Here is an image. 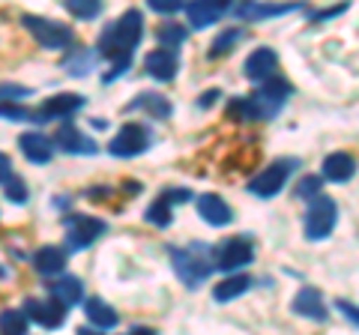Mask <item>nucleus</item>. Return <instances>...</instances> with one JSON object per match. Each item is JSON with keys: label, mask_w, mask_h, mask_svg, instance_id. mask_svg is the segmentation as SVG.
Returning <instances> with one entry per match:
<instances>
[{"label": "nucleus", "mask_w": 359, "mask_h": 335, "mask_svg": "<svg viewBox=\"0 0 359 335\" xmlns=\"http://www.w3.org/2000/svg\"><path fill=\"white\" fill-rule=\"evenodd\" d=\"M294 93V87L282 78H266L261 81V90H255L249 99H233L228 105V114L233 120H273L282 114L287 96Z\"/></svg>", "instance_id": "nucleus-1"}, {"label": "nucleus", "mask_w": 359, "mask_h": 335, "mask_svg": "<svg viewBox=\"0 0 359 335\" xmlns=\"http://www.w3.org/2000/svg\"><path fill=\"white\" fill-rule=\"evenodd\" d=\"M144 36V15L138 9H126L114 25H108L99 36V54L105 60H132V51L138 48Z\"/></svg>", "instance_id": "nucleus-2"}, {"label": "nucleus", "mask_w": 359, "mask_h": 335, "mask_svg": "<svg viewBox=\"0 0 359 335\" xmlns=\"http://www.w3.org/2000/svg\"><path fill=\"white\" fill-rule=\"evenodd\" d=\"M171 261H174V273L180 275V282H183L189 290L201 287L212 275V270H216V264H212L207 249H201V245L171 249Z\"/></svg>", "instance_id": "nucleus-3"}, {"label": "nucleus", "mask_w": 359, "mask_h": 335, "mask_svg": "<svg viewBox=\"0 0 359 335\" xmlns=\"http://www.w3.org/2000/svg\"><path fill=\"white\" fill-rule=\"evenodd\" d=\"M335 221H339V204L327 195H314L309 210H306V219H302L306 240H311V242L327 240L335 228Z\"/></svg>", "instance_id": "nucleus-4"}, {"label": "nucleus", "mask_w": 359, "mask_h": 335, "mask_svg": "<svg viewBox=\"0 0 359 335\" xmlns=\"http://www.w3.org/2000/svg\"><path fill=\"white\" fill-rule=\"evenodd\" d=\"M21 25H25L30 36L48 51H63V48H69L75 42L69 27L60 25V21L45 18V15H21Z\"/></svg>", "instance_id": "nucleus-5"}, {"label": "nucleus", "mask_w": 359, "mask_h": 335, "mask_svg": "<svg viewBox=\"0 0 359 335\" xmlns=\"http://www.w3.org/2000/svg\"><path fill=\"white\" fill-rule=\"evenodd\" d=\"M63 228H66V249L81 252L87 245H93L99 237H105L108 221L96 216H84V213H69L63 219Z\"/></svg>", "instance_id": "nucleus-6"}, {"label": "nucleus", "mask_w": 359, "mask_h": 335, "mask_svg": "<svg viewBox=\"0 0 359 335\" xmlns=\"http://www.w3.org/2000/svg\"><path fill=\"white\" fill-rule=\"evenodd\" d=\"M297 165H299L297 159H276L273 165H266L257 177H252L249 192L257 195V198H276V195L285 189L287 177L297 171Z\"/></svg>", "instance_id": "nucleus-7"}, {"label": "nucleus", "mask_w": 359, "mask_h": 335, "mask_svg": "<svg viewBox=\"0 0 359 335\" xmlns=\"http://www.w3.org/2000/svg\"><path fill=\"white\" fill-rule=\"evenodd\" d=\"M150 129L147 126H141V123H126L114 138H111L108 144V153L111 156H117V159H135V156H141V153H147L150 150Z\"/></svg>", "instance_id": "nucleus-8"}, {"label": "nucleus", "mask_w": 359, "mask_h": 335, "mask_svg": "<svg viewBox=\"0 0 359 335\" xmlns=\"http://www.w3.org/2000/svg\"><path fill=\"white\" fill-rule=\"evenodd\" d=\"M252 261H255V242L249 237H233L228 242H222L216 249V258H212L216 270L222 273H237Z\"/></svg>", "instance_id": "nucleus-9"}, {"label": "nucleus", "mask_w": 359, "mask_h": 335, "mask_svg": "<svg viewBox=\"0 0 359 335\" xmlns=\"http://www.w3.org/2000/svg\"><path fill=\"white\" fill-rule=\"evenodd\" d=\"M66 308L69 306H63L60 299H25V315L27 320H33L36 327L42 329H60L63 323H66Z\"/></svg>", "instance_id": "nucleus-10"}, {"label": "nucleus", "mask_w": 359, "mask_h": 335, "mask_svg": "<svg viewBox=\"0 0 359 335\" xmlns=\"http://www.w3.org/2000/svg\"><path fill=\"white\" fill-rule=\"evenodd\" d=\"M84 108V96H75V93H57L51 99H45V102L30 111V120H39V123H48V120H69L75 111Z\"/></svg>", "instance_id": "nucleus-11"}, {"label": "nucleus", "mask_w": 359, "mask_h": 335, "mask_svg": "<svg viewBox=\"0 0 359 335\" xmlns=\"http://www.w3.org/2000/svg\"><path fill=\"white\" fill-rule=\"evenodd\" d=\"M54 144L63 150V153H72V156H93L99 147L96 141L84 135L78 126H72V123H63V126L57 129V135H54Z\"/></svg>", "instance_id": "nucleus-12"}, {"label": "nucleus", "mask_w": 359, "mask_h": 335, "mask_svg": "<svg viewBox=\"0 0 359 335\" xmlns=\"http://www.w3.org/2000/svg\"><path fill=\"white\" fill-rule=\"evenodd\" d=\"M144 69H147L150 78L156 81H174L177 69H180V60H177V51L171 48H156L144 57Z\"/></svg>", "instance_id": "nucleus-13"}, {"label": "nucleus", "mask_w": 359, "mask_h": 335, "mask_svg": "<svg viewBox=\"0 0 359 335\" xmlns=\"http://www.w3.org/2000/svg\"><path fill=\"white\" fill-rule=\"evenodd\" d=\"M245 78L249 81H266V78H273L276 75V69H278V54L273 51V48H257V51H252L249 57H245Z\"/></svg>", "instance_id": "nucleus-14"}, {"label": "nucleus", "mask_w": 359, "mask_h": 335, "mask_svg": "<svg viewBox=\"0 0 359 335\" xmlns=\"http://www.w3.org/2000/svg\"><path fill=\"white\" fill-rule=\"evenodd\" d=\"M18 147L33 165H48L54 156V141L45 138L42 132H25V135L18 138Z\"/></svg>", "instance_id": "nucleus-15"}, {"label": "nucleus", "mask_w": 359, "mask_h": 335, "mask_svg": "<svg viewBox=\"0 0 359 335\" xmlns=\"http://www.w3.org/2000/svg\"><path fill=\"white\" fill-rule=\"evenodd\" d=\"M294 311L299 317H309V320H327V303H323L320 290L306 285L294 296Z\"/></svg>", "instance_id": "nucleus-16"}, {"label": "nucleus", "mask_w": 359, "mask_h": 335, "mask_svg": "<svg viewBox=\"0 0 359 335\" xmlns=\"http://www.w3.org/2000/svg\"><path fill=\"white\" fill-rule=\"evenodd\" d=\"M198 213H201V219H204L207 225H212V228H224V225H231V221H233L231 207L224 204L219 195H201V198H198Z\"/></svg>", "instance_id": "nucleus-17"}, {"label": "nucleus", "mask_w": 359, "mask_h": 335, "mask_svg": "<svg viewBox=\"0 0 359 335\" xmlns=\"http://www.w3.org/2000/svg\"><path fill=\"white\" fill-rule=\"evenodd\" d=\"M299 9V4H255V0H245L243 6H237V15L243 21H264V18H278Z\"/></svg>", "instance_id": "nucleus-18"}, {"label": "nucleus", "mask_w": 359, "mask_h": 335, "mask_svg": "<svg viewBox=\"0 0 359 335\" xmlns=\"http://www.w3.org/2000/svg\"><path fill=\"white\" fill-rule=\"evenodd\" d=\"M353 174H356V159L351 153H330L323 159V180L347 183V180H353Z\"/></svg>", "instance_id": "nucleus-19"}, {"label": "nucleus", "mask_w": 359, "mask_h": 335, "mask_svg": "<svg viewBox=\"0 0 359 335\" xmlns=\"http://www.w3.org/2000/svg\"><path fill=\"white\" fill-rule=\"evenodd\" d=\"M252 285H255V282H252V275L228 273V278H222V282H219L216 287H212V299H216V303H231V299L243 296Z\"/></svg>", "instance_id": "nucleus-20"}, {"label": "nucleus", "mask_w": 359, "mask_h": 335, "mask_svg": "<svg viewBox=\"0 0 359 335\" xmlns=\"http://www.w3.org/2000/svg\"><path fill=\"white\" fill-rule=\"evenodd\" d=\"M33 266H36V273H42V275H57V273H63V266H66V249H60V245H42V249L33 254Z\"/></svg>", "instance_id": "nucleus-21"}, {"label": "nucleus", "mask_w": 359, "mask_h": 335, "mask_svg": "<svg viewBox=\"0 0 359 335\" xmlns=\"http://www.w3.org/2000/svg\"><path fill=\"white\" fill-rule=\"evenodd\" d=\"M84 311H87V317H90V323H93L96 329H114L117 323H120L117 311L111 308L105 299H99V296L84 299Z\"/></svg>", "instance_id": "nucleus-22"}, {"label": "nucleus", "mask_w": 359, "mask_h": 335, "mask_svg": "<svg viewBox=\"0 0 359 335\" xmlns=\"http://www.w3.org/2000/svg\"><path fill=\"white\" fill-rule=\"evenodd\" d=\"M51 296L54 299H60L63 306H78V303H84V285L78 282L75 275H60L57 282H51Z\"/></svg>", "instance_id": "nucleus-23"}, {"label": "nucleus", "mask_w": 359, "mask_h": 335, "mask_svg": "<svg viewBox=\"0 0 359 335\" xmlns=\"http://www.w3.org/2000/svg\"><path fill=\"white\" fill-rule=\"evenodd\" d=\"M126 111H147V114L156 117V120H168L174 108H171V102H168L162 93H141L135 102H129Z\"/></svg>", "instance_id": "nucleus-24"}, {"label": "nucleus", "mask_w": 359, "mask_h": 335, "mask_svg": "<svg viewBox=\"0 0 359 335\" xmlns=\"http://www.w3.org/2000/svg\"><path fill=\"white\" fill-rule=\"evenodd\" d=\"M186 15H189V27L192 30H204L210 25H216V21L222 18V13L216 6H210L207 0H192V4H186Z\"/></svg>", "instance_id": "nucleus-25"}, {"label": "nucleus", "mask_w": 359, "mask_h": 335, "mask_svg": "<svg viewBox=\"0 0 359 335\" xmlns=\"http://www.w3.org/2000/svg\"><path fill=\"white\" fill-rule=\"evenodd\" d=\"M156 39H159L162 48L177 51L189 39V30L180 25V21H165V25H159V30H156Z\"/></svg>", "instance_id": "nucleus-26"}, {"label": "nucleus", "mask_w": 359, "mask_h": 335, "mask_svg": "<svg viewBox=\"0 0 359 335\" xmlns=\"http://www.w3.org/2000/svg\"><path fill=\"white\" fill-rule=\"evenodd\" d=\"M93 63H96V54H93V51L75 48L69 57L63 60V69L69 72L72 78H84V75H90V69H93Z\"/></svg>", "instance_id": "nucleus-27"}, {"label": "nucleus", "mask_w": 359, "mask_h": 335, "mask_svg": "<svg viewBox=\"0 0 359 335\" xmlns=\"http://www.w3.org/2000/svg\"><path fill=\"white\" fill-rule=\"evenodd\" d=\"M63 6H66V13L75 15L78 21H93L102 15V0H63Z\"/></svg>", "instance_id": "nucleus-28"}, {"label": "nucleus", "mask_w": 359, "mask_h": 335, "mask_svg": "<svg viewBox=\"0 0 359 335\" xmlns=\"http://www.w3.org/2000/svg\"><path fill=\"white\" fill-rule=\"evenodd\" d=\"M243 39V30L240 27H228V30H222L216 39H212V48H210V57L216 60V57H224L228 51L237 48V42Z\"/></svg>", "instance_id": "nucleus-29"}, {"label": "nucleus", "mask_w": 359, "mask_h": 335, "mask_svg": "<svg viewBox=\"0 0 359 335\" xmlns=\"http://www.w3.org/2000/svg\"><path fill=\"white\" fill-rule=\"evenodd\" d=\"M30 327V320L25 311H18V308H6V311H0V332H9V335H25Z\"/></svg>", "instance_id": "nucleus-30"}, {"label": "nucleus", "mask_w": 359, "mask_h": 335, "mask_svg": "<svg viewBox=\"0 0 359 335\" xmlns=\"http://www.w3.org/2000/svg\"><path fill=\"white\" fill-rule=\"evenodd\" d=\"M171 210H174V207L168 204L165 198H156L153 204L147 207V216H144V219H147L150 225H156V228H168V225L174 221V213H171Z\"/></svg>", "instance_id": "nucleus-31"}, {"label": "nucleus", "mask_w": 359, "mask_h": 335, "mask_svg": "<svg viewBox=\"0 0 359 335\" xmlns=\"http://www.w3.org/2000/svg\"><path fill=\"white\" fill-rule=\"evenodd\" d=\"M320 189H323V174H309V177H302V180H299L297 195L311 200L314 195H320Z\"/></svg>", "instance_id": "nucleus-32"}, {"label": "nucleus", "mask_w": 359, "mask_h": 335, "mask_svg": "<svg viewBox=\"0 0 359 335\" xmlns=\"http://www.w3.org/2000/svg\"><path fill=\"white\" fill-rule=\"evenodd\" d=\"M4 186H6V198L13 200V204H27V198H30V195H27V183L21 180V177L13 174Z\"/></svg>", "instance_id": "nucleus-33"}, {"label": "nucleus", "mask_w": 359, "mask_h": 335, "mask_svg": "<svg viewBox=\"0 0 359 335\" xmlns=\"http://www.w3.org/2000/svg\"><path fill=\"white\" fill-rule=\"evenodd\" d=\"M33 90L25 84H0V102H25Z\"/></svg>", "instance_id": "nucleus-34"}, {"label": "nucleus", "mask_w": 359, "mask_h": 335, "mask_svg": "<svg viewBox=\"0 0 359 335\" xmlns=\"http://www.w3.org/2000/svg\"><path fill=\"white\" fill-rule=\"evenodd\" d=\"M147 6L153 9V13H159V15H174L186 4H183V0H147Z\"/></svg>", "instance_id": "nucleus-35"}, {"label": "nucleus", "mask_w": 359, "mask_h": 335, "mask_svg": "<svg viewBox=\"0 0 359 335\" xmlns=\"http://www.w3.org/2000/svg\"><path fill=\"white\" fill-rule=\"evenodd\" d=\"M0 117L4 120H30V111L18 102H0Z\"/></svg>", "instance_id": "nucleus-36"}, {"label": "nucleus", "mask_w": 359, "mask_h": 335, "mask_svg": "<svg viewBox=\"0 0 359 335\" xmlns=\"http://www.w3.org/2000/svg\"><path fill=\"white\" fill-rule=\"evenodd\" d=\"M159 198H165L171 207H177V204H186V200H192V192H189V189H174L171 186V189H165Z\"/></svg>", "instance_id": "nucleus-37"}, {"label": "nucleus", "mask_w": 359, "mask_h": 335, "mask_svg": "<svg viewBox=\"0 0 359 335\" xmlns=\"http://www.w3.org/2000/svg\"><path fill=\"white\" fill-rule=\"evenodd\" d=\"M335 308L341 311V315L347 317L353 323V327H359V306H353V303H347V299H339V303H335Z\"/></svg>", "instance_id": "nucleus-38"}, {"label": "nucleus", "mask_w": 359, "mask_h": 335, "mask_svg": "<svg viewBox=\"0 0 359 335\" xmlns=\"http://www.w3.org/2000/svg\"><path fill=\"white\" fill-rule=\"evenodd\" d=\"M13 177V162H9L6 153H0V183H6Z\"/></svg>", "instance_id": "nucleus-39"}, {"label": "nucleus", "mask_w": 359, "mask_h": 335, "mask_svg": "<svg viewBox=\"0 0 359 335\" xmlns=\"http://www.w3.org/2000/svg\"><path fill=\"white\" fill-rule=\"evenodd\" d=\"M344 9H347V4H339V6L327 9V13H314V15H311V21H327V18H332V15H341Z\"/></svg>", "instance_id": "nucleus-40"}, {"label": "nucleus", "mask_w": 359, "mask_h": 335, "mask_svg": "<svg viewBox=\"0 0 359 335\" xmlns=\"http://www.w3.org/2000/svg\"><path fill=\"white\" fill-rule=\"evenodd\" d=\"M219 93H222V90H207V96L198 99V108H212V102L219 99Z\"/></svg>", "instance_id": "nucleus-41"}, {"label": "nucleus", "mask_w": 359, "mask_h": 335, "mask_svg": "<svg viewBox=\"0 0 359 335\" xmlns=\"http://www.w3.org/2000/svg\"><path fill=\"white\" fill-rule=\"evenodd\" d=\"M207 4H210V6H216V9H219V13L224 15V13H228V9L233 6V0H207Z\"/></svg>", "instance_id": "nucleus-42"}, {"label": "nucleus", "mask_w": 359, "mask_h": 335, "mask_svg": "<svg viewBox=\"0 0 359 335\" xmlns=\"http://www.w3.org/2000/svg\"><path fill=\"white\" fill-rule=\"evenodd\" d=\"M132 332H138V335H153L156 329H150V327H132Z\"/></svg>", "instance_id": "nucleus-43"}]
</instances>
